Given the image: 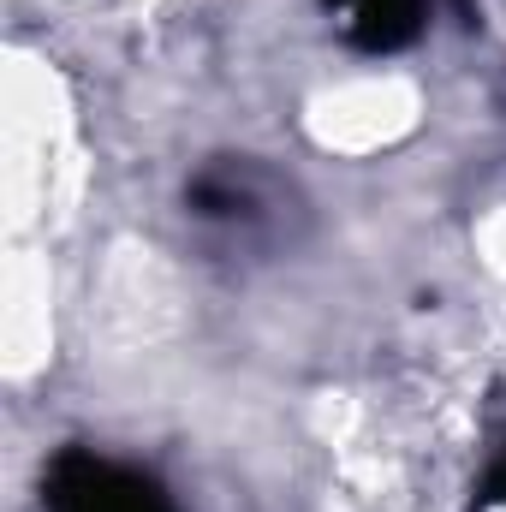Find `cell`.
<instances>
[{
    "instance_id": "6da1fadb",
    "label": "cell",
    "mask_w": 506,
    "mask_h": 512,
    "mask_svg": "<svg viewBox=\"0 0 506 512\" xmlns=\"http://www.w3.org/2000/svg\"><path fill=\"white\" fill-rule=\"evenodd\" d=\"M42 501H48V512H173L155 477L114 465L90 447L54 453V465L42 477Z\"/></svg>"
},
{
    "instance_id": "7a4b0ae2",
    "label": "cell",
    "mask_w": 506,
    "mask_h": 512,
    "mask_svg": "<svg viewBox=\"0 0 506 512\" xmlns=\"http://www.w3.org/2000/svg\"><path fill=\"white\" fill-rule=\"evenodd\" d=\"M328 12L364 54H393L423 30V0H328Z\"/></svg>"
},
{
    "instance_id": "3957f363",
    "label": "cell",
    "mask_w": 506,
    "mask_h": 512,
    "mask_svg": "<svg viewBox=\"0 0 506 512\" xmlns=\"http://www.w3.org/2000/svg\"><path fill=\"white\" fill-rule=\"evenodd\" d=\"M489 507H506V441L495 447L489 477H483V495H477V512H489Z\"/></svg>"
}]
</instances>
